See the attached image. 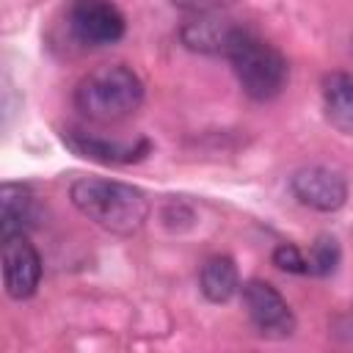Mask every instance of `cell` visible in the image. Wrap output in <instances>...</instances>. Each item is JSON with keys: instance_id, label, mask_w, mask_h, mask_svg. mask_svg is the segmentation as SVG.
<instances>
[{"instance_id": "10", "label": "cell", "mask_w": 353, "mask_h": 353, "mask_svg": "<svg viewBox=\"0 0 353 353\" xmlns=\"http://www.w3.org/2000/svg\"><path fill=\"white\" fill-rule=\"evenodd\" d=\"M323 110L325 119L345 135H353V74L328 72L323 77Z\"/></svg>"}, {"instance_id": "3", "label": "cell", "mask_w": 353, "mask_h": 353, "mask_svg": "<svg viewBox=\"0 0 353 353\" xmlns=\"http://www.w3.org/2000/svg\"><path fill=\"white\" fill-rule=\"evenodd\" d=\"M221 52L229 58L240 88L251 99L268 102V99H273V97H279L284 91L287 77H290V63L259 33L232 25Z\"/></svg>"}, {"instance_id": "12", "label": "cell", "mask_w": 353, "mask_h": 353, "mask_svg": "<svg viewBox=\"0 0 353 353\" xmlns=\"http://www.w3.org/2000/svg\"><path fill=\"white\" fill-rule=\"evenodd\" d=\"M339 259H342V248H339L334 234H320L309 245V254H306L312 276H331L339 268Z\"/></svg>"}, {"instance_id": "5", "label": "cell", "mask_w": 353, "mask_h": 353, "mask_svg": "<svg viewBox=\"0 0 353 353\" xmlns=\"http://www.w3.org/2000/svg\"><path fill=\"white\" fill-rule=\"evenodd\" d=\"M66 25L85 47H110L127 30L124 14L110 0H74L69 6Z\"/></svg>"}, {"instance_id": "7", "label": "cell", "mask_w": 353, "mask_h": 353, "mask_svg": "<svg viewBox=\"0 0 353 353\" xmlns=\"http://www.w3.org/2000/svg\"><path fill=\"white\" fill-rule=\"evenodd\" d=\"M292 196L317 212H336L347 201V182L339 171L328 165H306L298 168L290 179Z\"/></svg>"}, {"instance_id": "2", "label": "cell", "mask_w": 353, "mask_h": 353, "mask_svg": "<svg viewBox=\"0 0 353 353\" xmlns=\"http://www.w3.org/2000/svg\"><path fill=\"white\" fill-rule=\"evenodd\" d=\"M72 99L88 121L116 124L143 105V83L124 63H102L80 77Z\"/></svg>"}, {"instance_id": "13", "label": "cell", "mask_w": 353, "mask_h": 353, "mask_svg": "<svg viewBox=\"0 0 353 353\" xmlns=\"http://www.w3.org/2000/svg\"><path fill=\"white\" fill-rule=\"evenodd\" d=\"M273 265L284 273H295V276H303L309 273V262H306V254L292 245V243H279L273 248Z\"/></svg>"}, {"instance_id": "1", "label": "cell", "mask_w": 353, "mask_h": 353, "mask_svg": "<svg viewBox=\"0 0 353 353\" xmlns=\"http://www.w3.org/2000/svg\"><path fill=\"white\" fill-rule=\"evenodd\" d=\"M69 199L80 215L113 234H135L149 218V199L141 188L102 179V176H80L69 188Z\"/></svg>"}, {"instance_id": "8", "label": "cell", "mask_w": 353, "mask_h": 353, "mask_svg": "<svg viewBox=\"0 0 353 353\" xmlns=\"http://www.w3.org/2000/svg\"><path fill=\"white\" fill-rule=\"evenodd\" d=\"M63 143L74 154H80L85 160L105 163V165H127V163L146 157V152H149V141H143V138L135 143H121V141H108L99 135L80 132V130H63Z\"/></svg>"}, {"instance_id": "4", "label": "cell", "mask_w": 353, "mask_h": 353, "mask_svg": "<svg viewBox=\"0 0 353 353\" xmlns=\"http://www.w3.org/2000/svg\"><path fill=\"white\" fill-rule=\"evenodd\" d=\"M243 306L254 328L268 339H287L295 334V314L284 295L262 279H251L243 284Z\"/></svg>"}, {"instance_id": "9", "label": "cell", "mask_w": 353, "mask_h": 353, "mask_svg": "<svg viewBox=\"0 0 353 353\" xmlns=\"http://www.w3.org/2000/svg\"><path fill=\"white\" fill-rule=\"evenodd\" d=\"M36 223V201L25 185L6 182L0 188V237L28 234Z\"/></svg>"}, {"instance_id": "11", "label": "cell", "mask_w": 353, "mask_h": 353, "mask_svg": "<svg viewBox=\"0 0 353 353\" xmlns=\"http://www.w3.org/2000/svg\"><path fill=\"white\" fill-rule=\"evenodd\" d=\"M199 287L210 303H226L240 290V273L234 259L223 254L210 256L199 270Z\"/></svg>"}, {"instance_id": "6", "label": "cell", "mask_w": 353, "mask_h": 353, "mask_svg": "<svg viewBox=\"0 0 353 353\" xmlns=\"http://www.w3.org/2000/svg\"><path fill=\"white\" fill-rule=\"evenodd\" d=\"M0 243H3V287L8 298L25 301L39 290L41 256L28 240V234L0 237Z\"/></svg>"}]
</instances>
